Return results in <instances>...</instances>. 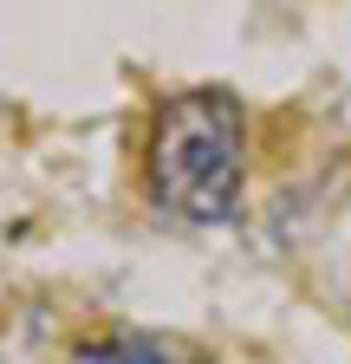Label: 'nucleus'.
I'll return each mask as SVG.
<instances>
[{
  "instance_id": "1",
  "label": "nucleus",
  "mask_w": 351,
  "mask_h": 364,
  "mask_svg": "<svg viewBox=\"0 0 351 364\" xmlns=\"http://www.w3.org/2000/svg\"><path fill=\"white\" fill-rule=\"evenodd\" d=\"M247 150V117L241 98L222 85H202V91H176L156 111L150 130V196L156 208L202 221V228H222L241 208V163Z\"/></svg>"
},
{
  "instance_id": "2",
  "label": "nucleus",
  "mask_w": 351,
  "mask_h": 364,
  "mask_svg": "<svg viewBox=\"0 0 351 364\" xmlns=\"http://www.w3.org/2000/svg\"><path fill=\"white\" fill-rule=\"evenodd\" d=\"M72 364H183V358H169L150 338H92L72 351Z\"/></svg>"
}]
</instances>
